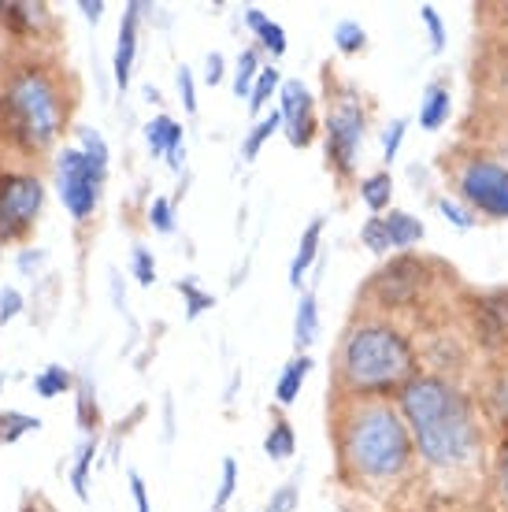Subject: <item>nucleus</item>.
I'll use <instances>...</instances> for the list:
<instances>
[{"mask_svg":"<svg viewBox=\"0 0 508 512\" xmlns=\"http://www.w3.org/2000/svg\"><path fill=\"white\" fill-rule=\"evenodd\" d=\"M234 490H238V461H234V457H223V479H219V490H216V501H212V512L227 509V501L234 498Z\"/></svg>","mask_w":508,"mask_h":512,"instance_id":"4c0bfd02","label":"nucleus"},{"mask_svg":"<svg viewBox=\"0 0 508 512\" xmlns=\"http://www.w3.org/2000/svg\"><path fill=\"white\" fill-rule=\"evenodd\" d=\"M23 294H19V290H15V286H4V290H0V320L4 323H12L15 316H19V312H23Z\"/></svg>","mask_w":508,"mask_h":512,"instance_id":"c03bdc74","label":"nucleus"},{"mask_svg":"<svg viewBox=\"0 0 508 512\" xmlns=\"http://www.w3.org/2000/svg\"><path fill=\"white\" fill-rule=\"evenodd\" d=\"M405 134H408V119H405V116L394 119V123L386 127V134H382V160H386V164H394V160H397V153H401V141H405Z\"/></svg>","mask_w":508,"mask_h":512,"instance_id":"ea45409f","label":"nucleus"},{"mask_svg":"<svg viewBox=\"0 0 508 512\" xmlns=\"http://www.w3.org/2000/svg\"><path fill=\"white\" fill-rule=\"evenodd\" d=\"M38 416H26V412H0V446H12L15 438L38 431Z\"/></svg>","mask_w":508,"mask_h":512,"instance_id":"2f4dec72","label":"nucleus"},{"mask_svg":"<svg viewBox=\"0 0 508 512\" xmlns=\"http://www.w3.org/2000/svg\"><path fill=\"white\" fill-rule=\"evenodd\" d=\"M397 412L405 416L416 457L445 475L471 472L483 461V420L479 409L449 375L420 372L397 394Z\"/></svg>","mask_w":508,"mask_h":512,"instance_id":"f03ea898","label":"nucleus"},{"mask_svg":"<svg viewBox=\"0 0 508 512\" xmlns=\"http://www.w3.org/2000/svg\"><path fill=\"white\" fill-rule=\"evenodd\" d=\"M260 71H264V64H260V52H256L253 45L238 52V64H234V97H245V101H249V93H253Z\"/></svg>","mask_w":508,"mask_h":512,"instance_id":"393cba45","label":"nucleus"},{"mask_svg":"<svg viewBox=\"0 0 508 512\" xmlns=\"http://www.w3.org/2000/svg\"><path fill=\"white\" fill-rule=\"evenodd\" d=\"M431 282V271H427V260L412 253H397L390 264H382L375 275H371L368 290L364 294L375 301L379 308H408L420 301V294Z\"/></svg>","mask_w":508,"mask_h":512,"instance_id":"1a4fd4ad","label":"nucleus"},{"mask_svg":"<svg viewBox=\"0 0 508 512\" xmlns=\"http://www.w3.org/2000/svg\"><path fill=\"white\" fill-rule=\"evenodd\" d=\"M134 279H138L141 286H153L156 282V260L145 245H134Z\"/></svg>","mask_w":508,"mask_h":512,"instance_id":"a19ab883","label":"nucleus"},{"mask_svg":"<svg viewBox=\"0 0 508 512\" xmlns=\"http://www.w3.org/2000/svg\"><path fill=\"white\" fill-rule=\"evenodd\" d=\"M282 90V75H279V67H264L260 75H256V86L253 93H249V112L253 116H260L264 112V104L275 97V93Z\"/></svg>","mask_w":508,"mask_h":512,"instance_id":"c756f323","label":"nucleus"},{"mask_svg":"<svg viewBox=\"0 0 508 512\" xmlns=\"http://www.w3.org/2000/svg\"><path fill=\"white\" fill-rule=\"evenodd\" d=\"M145 216H149V227L160 234H171L175 231V201H167V197H153L149 208H145Z\"/></svg>","mask_w":508,"mask_h":512,"instance_id":"e433bc0d","label":"nucleus"},{"mask_svg":"<svg viewBox=\"0 0 508 512\" xmlns=\"http://www.w3.org/2000/svg\"><path fill=\"white\" fill-rule=\"evenodd\" d=\"M319 334V305H316V294H301L297 301V312H293V346L297 353H305L312 342H316Z\"/></svg>","mask_w":508,"mask_h":512,"instance_id":"6ab92c4d","label":"nucleus"},{"mask_svg":"<svg viewBox=\"0 0 508 512\" xmlns=\"http://www.w3.org/2000/svg\"><path fill=\"white\" fill-rule=\"evenodd\" d=\"M501 160H505V164H508V134H505V138H501Z\"/></svg>","mask_w":508,"mask_h":512,"instance_id":"864d4df0","label":"nucleus"},{"mask_svg":"<svg viewBox=\"0 0 508 512\" xmlns=\"http://www.w3.org/2000/svg\"><path fill=\"white\" fill-rule=\"evenodd\" d=\"M434 205H438V212L445 216V223H453L457 231H471V227H475V212L464 208V205H457L453 197H438Z\"/></svg>","mask_w":508,"mask_h":512,"instance_id":"58836bf2","label":"nucleus"},{"mask_svg":"<svg viewBox=\"0 0 508 512\" xmlns=\"http://www.w3.org/2000/svg\"><path fill=\"white\" fill-rule=\"evenodd\" d=\"M279 116L282 130H286V141L293 149H308L319 134V119H316V97L308 93V86L301 78H286L279 90Z\"/></svg>","mask_w":508,"mask_h":512,"instance_id":"9d476101","label":"nucleus"},{"mask_svg":"<svg viewBox=\"0 0 508 512\" xmlns=\"http://www.w3.org/2000/svg\"><path fill=\"white\" fill-rule=\"evenodd\" d=\"M19 512H52V509H49V505H45V501H41V498H30Z\"/></svg>","mask_w":508,"mask_h":512,"instance_id":"3c124183","label":"nucleus"},{"mask_svg":"<svg viewBox=\"0 0 508 512\" xmlns=\"http://www.w3.org/2000/svg\"><path fill=\"white\" fill-rule=\"evenodd\" d=\"M41 264H45V253H41V249H23V253H19V271H23V275L38 271Z\"/></svg>","mask_w":508,"mask_h":512,"instance_id":"de8ad7c7","label":"nucleus"},{"mask_svg":"<svg viewBox=\"0 0 508 512\" xmlns=\"http://www.w3.org/2000/svg\"><path fill=\"white\" fill-rule=\"evenodd\" d=\"M0 390H4V379H0Z\"/></svg>","mask_w":508,"mask_h":512,"instance_id":"6e6d98bb","label":"nucleus"},{"mask_svg":"<svg viewBox=\"0 0 508 512\" xmlns=\"http://www.w3.org/2000/svg\"><path fill=\"white\" fill-rule=\"evenodd\" d=\"M490 475H494V494L501 512H508V431L497 438L494 446V461H490Z\"/></svg>","mask_w":508,"mask_h":512,"instance_id":"c85d7f7f","label":"nucleus"},{"mask_svg":"<svg viewBox=\"0 0 508 512\" xmlns=\"http://www.w3.org/2000/svg\"><path fill=\"white\" fill-rule=\"evenodd\" d=\"M78 8H82V15H86L89 23H101V15H104V0H82Z\"/></svg>","mask_w":508,"mask_h":512,"instance_id":"09e8293b","label":"nucleus"},{"mask_svg":"<svg viewBox=\"0 0 508 512\" xmlns=\"http://www.w3.org/2000/svg\"><path fill=\"white\" fill-rule=\"evenodd\" d=\"M420 19L427 26V34H431V49L442 52L445 49V26H442V15L434 12V4H423L420 8Z\"/></svg>","mask_w":508,"mask_h":512,"instance_id":"79ce46f5","label":"nucleus"},{"mask_svg":"<svg viewBox=\"0 0 508 512\" xmlns=\"http://www.w3.org/2000/svg\"><path fill=\"white\" fill-rule=\"evenodd\" d=\"M178 97H182V104H186V112L190 116H197V82H193V71L186 64L178 67Z\"/></svg>","mask_w":508,"mask_h":512,"instance_id":"37998d69","label":"nucleus"},{"mask_svg":"<svg viewBox=\"0 0 508 512\" xmlns=\"http://www.w3.org/2000/svg\"><path fill=\"white\" fill-rule=\"evenodd\" d=\"M78 149H82V156H86L89 164H97L108 171V141L101 138V130L78 127Z\"/></svg>","mask_w":508,"mask_h":512,"instance_id":"473e14b6","label":"nucleus"},{"mask_svg":"<svg viewBox=\"0 0 508 512\" xmlns=\"http://www.w3.org/2000/svg\"><path fill=\"white\" fill-rule=\"evenodd\" d=\"M75 78L38 49L12 52L0 64V141L23 160H41L56 149L75 116Z\"/></svg>","mask_w":508,"mask_h":512,"instance_id":"f257e3e1","label":"nucleus"},{"mask_svg":"<svg viewBox=\"0 0 508 512\" xmlns=\"http://www.w3.org/2000/svg\"><path fill=\"white\" fill-rule=\"evenodd\" d=\"M420 375L416 346L390 320L364 316L345 327L334 357V390L345 397L401 394Z\"/></svg>","mask_w":508,"mask_h":512,"instance_id":"20e7f679","label":"nucleus"},{"mask_svg":"<svg viewBox=\"0 0 508 512\" xmlns=\"http://www.w3.org/2000/svg\"><path fill=\"white\" fill-rule=\"evenodd\" d=\"M319 242H323V216L312 219V223L305 227V234H301V242H297V253H293V260H290V286H293V290H301L305 271L316 264Z\"/></svg>","mask_w":508,"mask_h":512,"instance_id":"2eb2a0df","label":"nucleus"},{"mask_svg":"<svg viewBox=\"0 0 508 512\" xmlns=\"http://www.w3.org/2000/svg\"><path fill=\"white\" fill-rule=\"evenodd\" d=\"M127 479H130V494H134L138 512H153V505H149V490H145V479H141L138 472H127Z\"/></svg>","mask_w":508,"mask_h":512,"instance_id":"49530a36","label":"nucleus"},{"mask_svg":"<svg viewBox=\"0 0 508 512\" xmlns=\"http://www.w3.org/2000/svg\"><path fill=\"white\" fill-rule=\"evenodd\" d=\"M475 338L479 346H486L490 353L508 349V294H486L475 301Z\"/></svg>","mask_w":508,"mask_h":512,"instance_id":"9b49d317","label":"nucleus"},{"mask_svg":"<svg viewBox=\"0 0 508 512\" xmlns=\"http://www.w3.org/2000/svg\"><path fill=\"white\" fill-rule=\"evenodd\" d=\"M497 23H501V30L508 34V4H497Z\"/></svg>","mask_w":508,"mask_h":512,"instance_id":"603ef678","label":"nucleus"},{"mask_svg":"<svg viewBox=\"0 0 508 512\" xmlns=\"http://www.w3.org/2000/svg\"><path fill=\"white\" fill-rule=\"evenodd\" d=\"M282 127V116H279V108L271 112V116H260L256 119V127L245 134V141H242V160H256L260 156V149H264V141L275 134V130Z\"/></svg>","mask_w":508,"mask_h":512,"instance_id":"cd10ccee","label":"nucleus"},{"mask_svg":"<svg viewBox=\"0 0 508 512\" xmlns=\"http://www.w3.org/2000/svg\"><path fill=\"white\" fill-rule=\"evenodd\" d=\"M45 205V186L34 171L23 167H0V216H4V231L8 245L23 242L34 231V223Z\"/></svg>","mask_w":508,"mask_h":512,"instance_id":"6e6552de","label":"nucleus"},{"mask_svg":"<svg viewBox=\"0 0 508 512\" xmlns=\"http://www.w3.org/2000/svg\"><path fill=\"white\" fill-rule=\"evenodd\" d=\"M382 223H386V234H390V249H412L427 234L420 219L412 212H401V208H390V216H382Z\"/></svg>","mask_w":508,"mask_h":512,"instance_id":"a211bd4d","label":"nucleus"},{"mask_svg":"<svg viewBox=\"0 0 508 512\" xmlns=\"http://www.w3.org/2000/svg\"><path fill=\"white\" fill-rule=\"evenodd\" d=\"M0 245H8V231H4V216H0Z\"/></svg>","mask_w":508,"mask_h":512,"instance_id":"5fc2aeb1","label":"nucleus"},{"mask_svg":"<svg viewBox=\"0 0 508 512\" xmlns=\"http://www.w3.org/2000/svg\"><path fill=\"white\" fill-rule=\"evenodd\" d=\"M78 386V375H71L64 368V364H49V368H41L38 379H34V390H38L41 397H60L67 394V390H75Z\"/></svg>","mask_w":508,"mask_h":512,"instance_id":"a878e982","label":"nucleus"},{"mask_svg":"<svg viewBox=\"0 0 508 512\" xmlns=\"http://www.w3.org/2000/svg\"><path fill=\"white\" fill-rule=\"evenodd\" d=\"M75 412H78V427L86 431V438L97 435V427H101V409H97V386H93V379H89V375H78Z\"/></svg>","mask_w":508,"mask_h":512,"instance_id":"4be33fe9","label":"nucleus"},{"mask_svg":"<svg viewBox=\"0 0 508 512\" xmlns=\"http://www.w3.org/2000/svg\"><path fill=\"white\" fill-rule=\"evenodd\" d=\"M145 145L153 149V156H164L171 171L186 167V141H182V123L171 116H156L145 123Z\"/></svg>","mask_w":508,"mask_h":512,"instance_id":"4468645a","label":"nucleus"},{"mask_svg":"<svg viewBox=\"0 0 508 512\" xmlns=\"http://www.w3.org/2000/svg\"><path fill=\"white\" fill-rule=\"evenodd\" d=\"M112 301H115V308H119V312L127 308V294L119 290V271H115V268H112Z\"/></svg>","mask_w":508,"mask_h":512,"instance_id":"8fccbe9b","label":"nucleus"},{"mask_svg":"<svg viewBox=\"0 0 508 512\" xmlns=\"http://www.w3.org/2000/svg\"><path fill=\"white\" fill-rule=\"evenodd\" d=\"M338 472L349 487H390L416 468V446L390 397H334L331 412Z\"/></svg>","mask_w":508,"mask_h":512,"instance_id":"7ed1b4c3","label":"nucleus"},{"mask_svg":"<svg viewBox=\"0 0 508 512\" xmlns=\"http://www.w3.org/2000/svg\"><path fill=\"white\" fill-rule=\"evenodd\" d=\"M297 501H301V472L293 475V479H286V483L267 498V505L260 512H293Z\"/></svg>","mask_w":508,"mask_h":512,"instance_id":"c9c22d12","label":"nucleus"},{"mask_svg":"<svg viewBox=\"0 0 508 512\" xmlns=\"http://www.w3.org/2000/svg\"><path fill=\"white\" fill-rule=\"evenodd\" d=\"M438 167L449 175L464 208L486 219H508V164L497 153L460 141L438 156Z\"/></svg>","mask_w":508,"mask_h":512,"instance_id":"39448f33","label":"nucleus"},{"mask_svg":"<svg viewBox=\"0 0 508 512\" xmlns=\"http://www.w3.org/2000/svg\"><path fill=\"white\" fill-rule=\"evenodd\" d=\"M175 290H178L182 297H186V320H197L201 312H208V308L216 305V297L204 294V290H201V286H197L193 279H178V282H175Z\"/></svg>","mask_w":508,"mask_h":512,"instance_id":"72a5a7b5","label":"nucleus"},{"mask_svg":"<svg viewBox=\"0 0 508 512\" xmlns=\"http://www.w3.org/2000/svg\"><path fill=\"white\" fill-rule=\"evenodd\" d=\"M334 45L345 56H356V52L368 49V30L356 23V19H342V23L334 26Z\"/></svg>","mask_w":508,"mask_h":512,"instance_id":"7c9ffc66","label":"nucleus"},{"mask_svg":"<svg viewBox=\"0 0 508 512\" xmlns=\"http://www.w3.org/2000/svg\"><path fill=\"white\" fill-rule=\"evenodd\" d=\"M449 116H453V93H449L445 82H431L420 101V127L442 130L449 123Z\"/></svg>","mask_w":508,"mask_h":512,"instance_id":"dca6fc26","label":"nucleus"},{"mask_svg":"<svg viewBox=\"0 0 508 512\" xmlns=\"http://www.w3.org/2000/svg\"><path fill=\"white\" fill-rule=\"evenodd\" d=\"M245 26L253 30L256 41H260V45H264V49L271 52L275 60H279L282 52H286V30H282L275 19H267L260 8H245Z\"/></svg>","mask_w":508,"mask_h":512,"instance_id":"412c9836","label":"nucleus"},{"mask_svg":"<svg viewBox=\"0 0 508 512\" xmlns=\"http://www.w3.org/2000/svg\"><path fill=\"white\" fill-rule=\"evenodd\" d=\"M149 12L145 4H127V12H123V23H119V41H115V60H112V71H115V86L127 93L130 86V71H134V52H138V23L141 15Z\"/></svg>","mask_w":508,"mask_h":512,"instance_id":"ddd939ff","label":"nucleus"},{"mask_svg":"<svg viewBox=\"0 0 508 512\" xmlns=\"http://www.w3.org/2000/svg\"><path fill=\"white\" fill-rule=\"evenodd\" d=\"M360 242H364V249H371L375 256L390 253V234H386L382 216H368L364 223H360Z\"/></svg>","mask_w":508,"mask_h":512,"instance_id":"f704fd0d","label":"nucleus"},{"mask_svg":"<svg viewBox=\"0 0 508 512\" xmlns=\"http://www.w3.org/2000/svg\"><path fill=\"white\" fill-rule=\"evenodd\" d=\"M104 182H108V171L89 164L78 145H64L56 153V193H60L67 216L75 219V223H89V219L97 216L104 197Z\"/></svg>","mask_w":508,"mask_h":512,"instance_id":"0eeeda50","label":"nucleus"},{"mask_svg":"<svg viewBox=\"0 0 508 512\" xmlns=\"http://www.w3.org/2000/svg\"><path fill=\"white\" fill-rule=\"evenodd\" d=\"M227 75V60H223V52H208V60H204V82L208 86H219Z\"/></svg>","mask_w":508,"mask_h":512,"instance_id":"a18cd8bd","label":"nucleus"},{"mask_svg":"<svg viewBox=\"0 0 508 512\" xmlns=\"http://www.w3.org/2000/svg\"><path fill=\"white\" fill-rule=\"evenodd\" d=\"M327 123H323V149H327V167L338 179H353L364 138H368V112L356 97L353 86H342V93H334Z\"/></svg>","mask_w":508,"mask_h":512,"instance_id":"423d86ee","label":"nucleus"},{"mask_svg":"<svg viewBox=\"0 0 508 512\" xmlns=\"http://www.w3.org/2000/svg\"><path fill=\"white\" fill-rule=\"evenodd\" d=\"M93 457H97V435L82 438V446L75 449V464H71V487L82 501L89 498V468H93Z\"/></svg>","mask_w":508,"mask_h":512,"instance_id":"bb28decb","label":"nucleus"},{"mask_svg":"<svg viewBox=\"0 0 508 512\" xmlns=\"http://www.w3.org/2000/svg\"><path fill=\"white\" fill-rule=\"evenodd\" d=\"M308 372H312V357H308V353H297V357L282 368L279 383H275V401H279V405H293V401L301 397V386H305Z\"/></svg>","mask_w":508,"mask_h":512,"instance_id":"aec40b11","label":"nucleus"},{"mask_svg":"<svg viewBox=\"0 0 508 512\" xmlns=\"http://www.w3.org/2000/svg\"><path fill=\"white\" fill-rule=\"evenodd\" d=\"M360 201L368 205L371 216H382L390 201H394V175L390 171H375L368 179H360Z\"/></svg>","mask_w":508,"mask_h":512,"instance_id":"5701e85b","label":"nucleus"},{"mask_svg":"<svg viewBox=\"0 0 508 512\" xmlns=\"http://www.w3.org/2000/svg\"><path fill=\"white\" fill-rule=\"evenodd\" d=\"M483 401H486V412H490V420L501 427V435L508 431V360H501L490 379H486V390H483Z\"/></svg>","mask_w":508,"mask_h":512,"instance_id":"f3484780","label":"nucleus"},{"mask_svg":"<svg viewBox=\"0 0 508 512\" xmlns=\"http://www.w3.org/2000/svg\"><path fill=\"white\" fill-rule=\"evenodd\" d=\"M293 449H297V435H293V427L286 416H271V427H267V438H264V453L271 461H290Z\"/></svg>","mask_w":508,"mask_h":512,"instance_id":"b1692460","label":"nucleus"},{"mask_svg":"<svg viewBox=\"0 0 508 512\" xmlns=\"http://www.w3.org/2000/svg\"><path fill=\"white\" fill-rule=\"evenodd\" d=\"M0 30L15 41H41L45 30H52V12L45 4H26V0L0 4Z\"/></svg>","mask_w":508,"mask_h":512,"instance_id":"f8f14e48","label":"nucleus"}]
</instances>
